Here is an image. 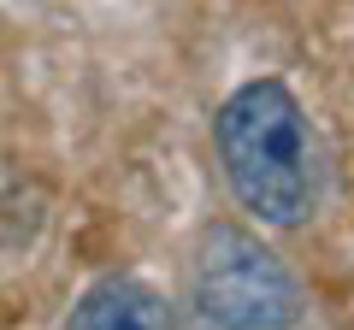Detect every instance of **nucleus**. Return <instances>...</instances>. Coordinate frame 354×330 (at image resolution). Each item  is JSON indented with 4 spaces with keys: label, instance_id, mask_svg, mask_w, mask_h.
I'll return each mask as SVG.
<instances>
[{
    "label": "nucleus",
    "instance_id": "f03ea898",
    "mask_svg": "<svg viewBox=\"0 0 354 330\" xmlns=\"http://www.w3.org/2000/svg\"><path fill=\"white\" fill-rule=\"evenodd\" d=\"M195 313L213 330H290L301 318V295L260 236L213 224L195 260Z\"/></svg>",
    "mask_w": 354,
    "mask_h": 330
},
{
    "label": "nucleus",
    "instance_id": "7ed1b4c3",
    "mask_svg": "<svg viewBox=\"0 0 354 330\" xmlns=\"http://www.w3.org/2000/svg\"><path fill=\"white\" fill-rule=\"evenodd\" d=\"M65 330H171V307L160 289L136 278H106L71 307Z\"/></svg>",
    "mask_w": 354,
    "mask_h": 330
},
{
    "label": "nucleus",
    "instance_id": "f257e3e1",
    "mask_svg": "<svg viewBox=\"0 0 354 330\" xmlns=\"http://www.w3.org/2000/svg\"><path fill=\"white\" fill-rule=\"evenodd\" d=\"M218 165L242 213L272 230H295L319 201V165L307 142V118L278 77L242 83L213 118Z\"/></svg>",
    "mask_w": 354,
    "mask_h": 330
}]
</instances>
